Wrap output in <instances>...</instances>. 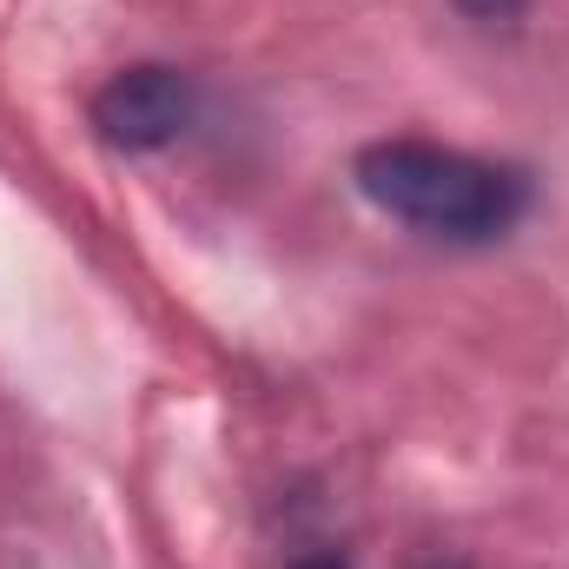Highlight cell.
Wrapping results in <instances>:
<instances>
[{
  "mask_svg": "<svg viewBox=\"0 0 569 569\" xmlns=\"http://www.w3.org/2000/svg\"><path fill=\"white\" fill-rule=\"evenodd\" d=\"M351 179L385 219L450 246H490L530 212L523 172L437 140H371L351 159Z\"/></svg>",
  "mask_w": 569,
  "mask_h": 569,
  "instance_id": "obj_1",
  "label": "cell"
},
{
  "mask_svg": "<svg viewBox=\"0 0 569 569\" xmlns=\"http://www.w3.org/2000/svg\"><path fill=\"white\" fill-rule=\"evenodd\" d=\"M192 113H199L192 73L159 67V60H140V67L113 73L93 93V127H100V140L120 146V152H159V146H172L192 127Z\"/></svg>",
  "mask_w": 569,
  "mask_h": 569,
  "instance_id": "obj_2",
  "label": "cell"
},
{
  "mask_svg": "<svg viewBox=\"0 0 569 569\" xmlns=\"http://www.w3.org/2000/svg\"><path fill=\"white\" fill-rule=\"evenodd\" d=\"M463 13H477V20H510V13H523V0H457Z\"/></svg>",
  "mask_w": 569,
  "mask_h": 569,
  "instance_id": "obj_3",
  "label": "cell"
},
{
  "mask_svg": "<svg viewBox=\"0 0 569 569\" xmlns=\"http://www.w3.org/2000/svg\"><path fill=\"white\" fill-rule=\"evenodd\" d=\"M284 569H351V563H345L338 550H311V557H291Z\"/></svg>",
  "mask_w": 569,
  "mask_h": 569,
  "instance_id": "obj_4",
  "label": "cell"
}]
</instances>
